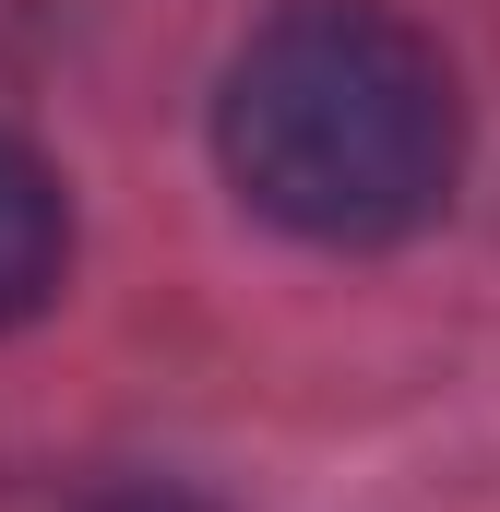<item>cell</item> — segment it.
<instances>
[{"label":"cell","instance_id":"1","mask_svg":"<svg viewBox=\"0 0 500 512\" xmlns=\"http://www.w3.org/2000/svg\"><path fill=\"white\" fill-rule=\"evenodd\" d=\"M215 155L262 227H286L310 251H381L453 203L465 96L417 24L310 0L227 60Z\"/></svg>","mask_w":500,"mask_h":512},{"label":"cell","instance_id":"2","mask_svg":"<svg viewBox=\"0 0 500 512\" xmlns=\"http://www.w3.org/2000/svg\"><path fill=\"white\" fill-rule=\"evenodd\" d=\"M60 274H72V191L36 143L0 131V334L36 322L60 298Z\"/></svg>","mask_w":500,"mask_h":512}]
</instances>
